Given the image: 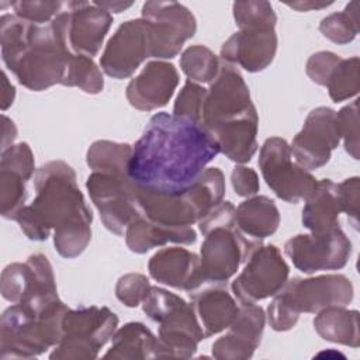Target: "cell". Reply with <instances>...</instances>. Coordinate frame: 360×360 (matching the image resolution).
I'll return each mask as SVG.
<instances>
[{
  "label": "cell",
  "mask_w": 360,
  "mask_h": 360,
  "mask_svg": "<svg viewBox=\"0 0 360 360\" xmlns=\"http://www.w3.org/2000/svg\"><path fill=\"white\" fill-rule=\"evenodd\" d=\"M118 316L107 307H79L63 318V335L49 354L51 360H94L112 338Z\"/></svg>",
  "instance_id": "9c48e42d"
},
{
  "label": "cell",
  "mask_w": 360,
  "mask_h": 360,
  "mask_svg": "<svg viewBox=\"0 0 360 360\" xmlns=\"http://www.w3.org/2000/svg\"><path fill=\"white\" fill-rule=\"evenodd\" d=\"M333 1H312V0H298L292 3H285L288 7L297 11H309V10H321L330 6Z\"/></svg>",
  "instance_id": "f6af8a7d"
},
{
  "label": "cell",
  "mask_w": 360,
  "mask_h": 360,
  "mask_svg": "<svg viewBox=\"0 0 360 360\" xmlns=\"http://www.w3.org/2000/svg\"><path fill=\"white\" fill-rule=\"evenodd\" d=\"M340 138L343 139L346 152L353 158L359 159V101L354 100L349 105H345L336 112Z\"/></svg>",
  "instance_id": "ab89813d"
},
{
  "label": "cell",
  "mask_w": 360,
  "mask_h": 360,
  "mask_svg": "<svg viewBox=\"0 0 360 360\" xmlns=\"http://www.w3.org/2000/svg\"><path fill=\"white\" fill-rule=\"evenodd\" d=\"M236 225L248 238L262 240L277 231L280 225L278 208L266 195L250 197L238 205Z\"/></svg>",
  "instance_id": "83f0119b"
},
{
  "label": "cell",
  "mask_w": 360,
  "mask_h": 360,
  "mask_svg": "<svg viewBox=\"0 0 360 360\" xmlns=\"http://www.w3.org/2000/svg\"><path fill=\"white\" fill-rule=\"evenodd\" d=\"M207 97V89L195 82L187 80L180 90L174 105L173 114L177 117H184L191 121L202 124V111Z\"/></svg>",
  "instance_id": "8d00e7d4"
},
{
  "label": "cell",
  "mask_w": 360,
  "mask_h": 360,
  "mask_svg": "<svg viewBox=\"0 0 360 360\" xmlns=\"http://www.w3.org/2000/svg\"><path fill=\"white\" fill-rule=\"evenodd\" d=\"M63 1H49V0H20L13 1L11 7L17 17L44 25L45 22H51L63 8Z\"/></svg>",
  "instance_id": "74e56055"
},
{
  "label": "cell",
  "mask_w": 360,
  "mask_h": 360,
  "mask_svg": "<svg viewBox=\"0 0 360 360\" xmlns=\"http://www.w3.org/2000/svg\"><path fill=\"white\" fill-rule=\"evenodd\" d=\"M195 240L197 233L193 226L167 228L152 222L142 214H138L125 229L127 246L131 252L139 255L166 243L193 245Z\"/></svg>",
  "instance_id": "484cf974"
},
{
  "label": "cell",
  "mask_w": 360,
  "mask_h": 360,
  "mask_svg": "<svg viewBox=\"0 0 360 360\" xmlns=\"http://www.w3.org/2000/svg\"><path fill=\"white\" fill-rule=\"evenodd\" d=\"M218 153L217 141L202 124L158 112L132 146L128 177L139 188L180 193L201 176Z\"/></svg>",
  "instance_id": "6da1fadb"
},
{
  "label": "cell",
  "mask_w": 360,
  "mask_h": 360,
  "mask_svg": "<svg viewBox=\"0 0 360 360\" xmlns=\"http://www.w3.org/2000/svg\"><path fill=\"white\" fill-rule=\"evenodd\" d=\"M284 253L292 264L305 274L322 270L343 269L352 255V242L340 225L290 238L284 245Z\"/></svg>",
  "instance_id": "5bb4252c"
},
{
  "label": "cell",
  "mask_w": 360,
  "mask_h": 360,
  "mask_svg": "<svg viewBox=\"0 0 360 360\" xmlns=\"http://www.w3.org/2000/svg\"><path fill=\"white\" fill-rule=\"evenodd\" d=\"M149 278L141 273H128L118 278L115 284V297L129 308H135L148 295L150 290Z\"/></svg>",
  "instance_id": "f35d334b"
},
{
  "label": "cell",
  "mask_w": 360,
  "mask_h": 360,
  "mask_svg": "<svg viewBox=\"0 0 360 360\" xmlns=\"http://www.w3.org/2000/svg\"><path fill=\"white\" fill-rule=\"evenodd\" d=\"M62 86L79 87L84 93L97 94L104 89V79L93 58L84 55H73L70 58L66 77Z\"/></svg>",
  "instance_id": "e575fe53"
},
{
  "label": "cell",
  "mask_w": 360,
  "mask_h": 360,
  "mask_svg": "<svg viewBox=\"0 0 360 360\" xmlns=\"http://www.w3.org/2000/svg\"><path fill=\"white\" fill-rule=\"evenodd\" d=\"M340 212L336 183L330 179H322L316 183L312 194L305 200L302 225L311 232L325 231L339 225Z\"/></svg>",
  "instance_id": "f1b7e54d"
},
{
  "label": "cell",
  "mask_w": 360,
  "mask_h": 360,
  "mask_svg": "<svg viewBox=\"0 0 360 360\" xmlns=\"http://www.w3.org/2000/svg\"><path fill=\"white\" fill-rule=\"evenodd\" d=\"M252 115H257V111L242 75L235 66L225 62L221 63L217 77L207 90L202 111L204 128L211 132L218 127Z\"/></svg>",
  "instance_id": "7c38bea8"
},
{
  "label": "cell",
  "mask_w": 360,
  "mask_h": 360,
  "mask_svg": "<svg viewBox=\"0 0 360 360\" xmlns=\"http://www.w3.org/2000/svg\"><path fill=\"white\" fill-rule=\"evenodd\" d=\"M142 18L149 27L150 58L158 60L177 56L197 30L194 14L177 1H146Z\"/></svg>",
  "instance_id": "4fadbf2b"
},
{
  "label": "cell",
  "mask_w": 360,
  "mask_h": 360,
  "mask_svg": "<svg viewBox=\"0 0 360 360\" xmlns=\"http://www.w3.org/2000/svg\"><path fill=\"white\" fill-rule=\"evenodd\" d=\"M14 96H15V89L14 86L8 82L7 75L3 72V94H1V110H7L13 101H14Z\"/></svg>",
  "instance_id": "bcb514c9"
},
{
  "label": "cell",
  "mask_w": 360,
  "mask_h": 360,
  "mask_svg": "<svg viewBox=\"0 0 360 360\" xmlns=\"http://www.w3.org/2000/svg\"><path fill=\"white\" fill-rule=\"evenodd\" d=\"M204 235L200 252L201 285L226 283L248 260L262 240L248 238L236 225V208L229 201H221L200 222Z\"/></svg>",
  "instance_id": "277c9868"
},
{
  "label": "cell",
  "mask_w": 360,
  "mask_h": 360,
  "mask_svg": "<svg viewBox=\"0 0 360 360\" xmlns=\"http://www.w3.org/2000/svg\"><path fill=\"white\" fill-rule=\"evenodd\" d=\"M290 267L276 245H260L248 260L231 290L238 302H256L274 297L287 283Z\"/></svg>",
  "instance_id": "9a60e30c"
},
{
  "label": "cell",
  "mask_w": 360,
  "mask_h": 360,
  "mask_svg": "<svg viewBox=\"0 0 360 360\" xmlns=\"http://www.w3.org/2000/svg\"><path fill=\"white\" fill-rule=\"evenodd\" d=\"M94 4H97L98 7L104 8L105 11H112V13H121L127 8H129L134 3L132 1H94Z\"/></svg>",
  "instance_id": "7dc6e473"
},
{
  "label": "cell",
  "mask_w": 360,
  "mask_h": 360,
  "mask_svg": "<svg viewBox=\"0 0 360 360\" xmlns=\"http://www.w3.org/2000/svg\"><path fill=\"white\" fill-rule=\"evenodd\" d=\"M146 316L159 323L158 339L165 357L190 359L205 339L193 304L162 287L152 285L142 301Z\"/></svg>",
  "instance_id": "ba28073f"
},
{
  "label": "cell",
  "mask_w": 360,
  "mask_h": 360,
  "mask_svg": "<svg viewBox=\"0 0 360 360\" xmlns=\"http://www.w3.org/2000/svg\"><path fill=\"white\" fill-rule=\"evenodd\" d=\"M132 186L139 214L167 228H186L200 222L225 194V177L218 167H207L180 193L165 194L139 188L134 183Z\"/></svg>",
  "instance_id": "5b68a950"
},
{
  "label": "cell",
  "mask_w": 360,
  "mask_h": 360,
  "mask_svg": "<svg viewBox=\"0 0 360 360\" xmlns=\"http://www.w3.org/2000/svg\"><path fill=\"white\" fill-rule=\"evenodd\" d=\"M86 188L104 226L118 236L124 235L139 214L128 174L93 172L86 180Z\"/></svg>",
  "instance_id": "e0dca14e"
},
{
  "label": "cell",
  "mask_w": 360,
  "mask_h": 360,
  "mask_svg": "<svg viewBox=\"0 0 360 360\" xmlns=\"http://www.w3.org/2000/svg\"><path fill=\"white\" fill-rule=\"evenodd\" d=\"M339 60H340L339 55L329 51H319L311 55L309 59L307 60V66H305L307 75L314 83L319 86H325L332 69L336 66Z\"/></svg>",
  "instance_id": "b9f144b4"
},
{
  "label": "cell",
  "mask_w": 360,
  "mask_h": 360,
  "mask_svg": "<svg viewBox=\"0 0 360 360\" xmlns=\"http://www.w3.org/2000/svg\"><path fill=\"white\" fill-rule=\"evenodd\" d=\"M277 34L274 28H245L232 34L221 48L225 63L238 65L246 72L264 70L277 52Z\"/></svg>",
  "instance_id": "7402d4cb"
},
{
  "label": "cell",
  "mask_w": 360,
  "mask_h": 360,
  "mask_svg": "<svg viewBox=\"0 0 360 360\" xmlns=\"http://www.w3.org/2000/svg\"><path fill=\"white\" fill-rule=\"evenodd\" d=\"M60 30L66 46L73 55L93 58L112 24V15L89 1H66L52 20Z\"/></svg>",
  "instance_id": "2e32d148"
},
{
  "label": "cell",
  "mask_w": 360,
  "mask_h": 360,
  "mask_svg": "<svg viewBox=\"0 0 360 360\" xmlns=\"http://www.w3.org/2000/svg\"><path fill=\"white\" fill-rule=\"evenodd\" d=\"M1 59L18 83L31 91L62 84L73 53L58 25H39L15 14L0 18Z\"/></svg>",
  "instance_id": "3957f363"
},
{
  "label": "cell",
  "mask_w": 360,
  "mask_h": 360,
  "mask_svg": "<svg viewBox=\"0 0 360 360\" xmlns=\"http://www.w3.org/2000/svg\"><path fill=\"white\" fill-rule=\"evenodd\" d=\"M69 309L65 302L46 312H35L21 304L8 307L0 319V359H31L56 346Z\"/></svg>",
  "instance_id": "52a82bcc"
},
{
  "label": "cell",
  "mask_w": 360,
  "mask_h": 360,
  "mask_svg": "<svg viewBox=\"0 0 360 360\" xmlns=\"http://www.w3.org/2000/svg\"><path fill=\"white\" fill-rule=\"evenodd\" d=\"M35 198L15 219L31 240H46L53 231L56 252L65 259L80 256L91 239L93 214L86 205L76 173L63 160H52L34 174Z\"/></svg>",
  "instance_id": "7a4b0ae2"
},
{
  "label": "cell",
  "mask_w": 360,
  "mask_h": 360,
  "mask_svg": "<svg viewBox=\"0 0 360 360\" xmlns=\"http://www.w3.org/2000/svg\"><path fill=\"white\" fill-rule=\"evenodd\" d=\"M233 18L239 30L245 28H274L277 15L273 6L263 0L236 1L232 6Z\"/></svg>",
  "instance_id": "d590c367"
},
{
  "label": "cell",
  "mask_w": 360,
  "mask_h": 360,
  "mask_svg": "<svg viewBox=\"0 0 360 360\" xmlns=\"http://www.w3.org/2000/svg\"><path fill=\"white\" fill-rule=\"evenodd\" d=\"M0 281L1 295L11 304L45 312L60 302L52 266L42 253L28 256L24 263L6 266Z\"/></svg>",
  "instance_id": "30bf717a"
},
{
  "label": "cell",
  "mask_w": 360,
  "mask_h": 360,
  "mask_svg": "<svg viewBox=\"0 0 360 360\" xmlns=\"http://www.w3.org/2000/svg\"><path fill=\"white\" fill-rule=\"evenodd\" d=\"M359 1L349 3L343 11L333 13L322 18L319 31L329 41L345 45L352 42L359 34Z\"/></svg>",
  "instance_id": "836d02e7"
},
{
  "label": "cell",
  "mask_w": 360,
  "mask_h": 360,
  "mask_svg": "<svg viewBox=\"0 0 360 360\" xmlns=\"http://www.w3.org/2000/svg\"><path fill=\"white\" fill-rule=\"evenodd\" d=\"M131 155V145L100 139L93 142L87 149L86 162L93 172L128 174Z\"/></svg>",
  "instance_id": "4dcf8cb0"
},
{
  "label": "cell",
  "mask_w": 360,
  "mask_h": 360,
  "mask_svg": "<svg viewBox=\"0 0 360 360\" xmlns=\"http://www.w3.org/2000/svg\"><path fill=\"white\" fill-rule=\"evenodd\" d=\"M105 359H158L165 357L159 339L142 322H128L112 335Z\"/></svg>",
  "instance_id": "4316f807"
},
{
  "label": "cell",
  "mask_w": 360,
  "mask_h": 360,
  "mask_svg": "<svg viewBox=\"0 0 360 360\" xmlns=\"http://www.w3.org/2000/svg\"><path fill=\"white\" fill-rule=\"evenodd\" d=\"M231 183L235 190V193L240 197H250L255 195L259 188V176L252 167L246 166H235V169L231 173Z\"/></svg>",
  "instance_id": "7bdbcfd3"
},
{
  "label": "cell",
  "mask_w": 360,
  "mask_h": 360,
  "mask_svg": "<svg viewBox=\"0 0 360 360\" xmlns=\"http://www.w3.org/2000/svg\"><path fill=\"white\" fill-rule=\"evenodd\" d=\"M177 84L179 72L173 63L150 60L138 76L131 79L125 96L134 108L139 111H153L169 103Z\"/></svg>",
  "instance_id": "603a6c76"
},
{
  "label": "cell",
  "mask_w": 360,
  "mask_h": 360,
  "mask_svg": "<svg viewBox=\"0 0 360 360\" xmlns=\"http://www.w3.org/2000/svg\"><path fill=\"white\" fill-rule=\"evenodd\" d=\"M34 153L27 142L11 145L1 150L0 158V214L6 219H15L25 207V183L35 174Z\"/></svg>",
  "instance_id": "ffe728a7"
},
{
  "label": "cell",
  "mask_w": 360,
  "mask_h": 360,
  "mask_svg": "<svg viewBox=\"0 0 360 360\" xmlns=\"http://www.w3.org/2000/svg\"><path fill=\"white\" fill-rule=\"evenodd\" d=\"M205 338L217 335L235 321L239 304L226 288V283L204 284L188 292Z\"/></svg>",
  "instance_id": "d4e9b609"
},
{
  "label": "cell",
  "mask_w": 360,
  "mask_h": 360,
  "mask_svg": "<svg viewBox=\"0 0 360 360\" xmlns=\"http://www.w3.org/2000/svg\"><path fill=\"white\" fill-rule=\"evenodd\" d=\"M266 314L256 302H239L235 321L212 345V357L218 360H248L260 345Z\"/></svg>",
  "instance_id": "44dd1931"
},
{
  "label": "cell",
  "mask_w": 360,
  "mask_h": 360,
  "mask_svg": "<svg viewBox=\"0 0 360 360\" xmlns=\"http://www.w3.org/2000/svg\"><path fill=\"white\" fill-rule=\"evenodd\" d=\"M340 139L336 111L329 107H316L307 115L302 129L294 136L290 145L291 155L301 167L319 169L329 162Z\"/></svg>",
  "instance_id": "ac0fdd59"
},
{
  "label": "cell",
  "mask_w": 360,
  "mask_h": 360,
  "mask_svg": "<svg viewBox=\"0 0 360 360\" xmlns=\"http://www.w3.org/2000/svg\"><path fill=\"white\" fill-rule=\"evenodd\" d=\"M352 300L353 284L343 274L294 277L269 304L267 321L271 329L285 332L295 326L302 312L318 314L328 307H346Z\"/></svg>",
  "instance_id": "8992f818"
},
{
  "label": "cell",
  "mask_w": 360,
  "mask_h": 360,
  "mask_svg": "<svg viewBox=\"0 0 360 360\" xmlns=\"http://www.w3.org/2000/svg\"><path fill=\"white\" fill-rule=\"evenodd\" d=\"M146 58H150L148 22L143 18L128 20L108 39L100 56V68L112 79H127Z\"/></svg>",
  "instance_id": "d6986e66"
},
{
  "label": "cell",
  "mask_w": 360,
  "mask_h": 360,
  "mask_svg": "<svg viewBox=\"0 0 360 360\" xmlns=\"http://www.w3.org/2000/svg\"><path fill=\"white\" fill-rule=\"evenodd\" d=\"M17 136V128L14 125V122L3 115V143H1V150L10 148L13 145V141Z\"/></svg>",
  "instance_id": "ee69618b"
},
{
  "label": "cell",
  "mask_w": 360,
  "mask_h": 360,
  "mask_svg": "<svg viewBox=\"0 0 360 360\" xmlns=\"http://www.w3.org/2000/svg\"><path fill=\"white\" fill-rule=\"evenodd\" d=\"M316 333L328 342L350 347H359V312L345 307H328L319 311L314 319Z\"/></svg>",
  "instance_id": "f546056e"
},
{
  "label": "cell",
  "mask_w": 360,
  "mask_h": 360,
  "mask_svg": "<svg viewBox=\"0 0 360 360\" xmlns=\"http://www.w3.org/2000/svg\"><path fill=\"white\" fill-rule=\"evenodd\" d=\"M338 201L340 211L347 214L353 226L357 229L359 225V197H360V179L350 177L336 184Z\"/></svg>",
  "instance_id": "60d3db41"
},
{
  "label": "cell",
  "mask_w": 360,
  "mask_h": 360,
  "mask_svg": "<svg viewBox=\"0 0 360 360\" xmlns=\"http://www.w3.org/2000/svg\"><path fill=\"white\" fill-rule=\"evenodd\" d=\"M360 60L357 56L343 59L336 63L332 69L325 87H328L329 97L335 103L347 100L359 93L360 89V75H359Z\"/></svg>",
  "instance_id": "d6a6232c"
},
{
  "label": "cell",
  "mask_w": 360,
  "mask_h": 360,
  "mask_svg": "<svg viewBox=\"0 0 360 360\" xmlns=\"http://www.w3.org/2000/svg\"><path fill=\"white\" fill-rule=\"evenodd\" d=\"M217 55L204 45H191L180 56V68L188 80L195 83H211L219 72Z\"/></svg>",
  "instance_id": "1f68e13d"
},
{
  "label": "cell",
  "mask_w": 360,
  "mask_h": 360,
  "mask_svg": "<svg viewBox=\"0 0 360 360\" xmlns=\"http://www.w3.org/2000/svg\"><path fill=\"white\" fill-rule=\"evenodd\" d=\"M259 167L273 193L291 204L307 200L318 183L309 170L292 162L291 148L280 136L264 141L259 153Z\"/></svg>",
  "instance_id": "8fae6325"
},
{
  "label": "cell",
  "mask_w": 360,
  "mask_h": 360,
  "mask_svg": "<svg viewBox=\"0 0 360 360\" xmlns=\"http://www.w3.org/2000/svg\"><path fill=\"white\" fill-rule=\"evenodd\" d=\"M149 276L165 285L188 292L201 287L200 257L184 248H163L148 263Z\"/></svg>",
  "instance_id": "cb8c5ba5"
}]
</instances>
